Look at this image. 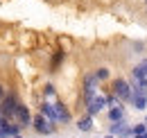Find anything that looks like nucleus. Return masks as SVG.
I'll return each mask as SVG.
<instances>
[{
  "mask_svg": "<svg viewBox=\"0 0 147 138\" xmlns=\"http://www.w3.org/2000/svg\"><path fill=\"white\" fill-rule=\"evenodd\" d=\"M113 91H115L118 100H131V97H134L131 84H127L125 79H115V84H113Z\"/></svg>",
  "mask_w": 147,
  "mask_h": 138,
  "instance_id": "obj_1",
  "label": "nucleus"
},
{
  "mask_svg": "<svg viewBox=\"0 0 147 138\" xmlns=\"http://www.w3.org/2000/svg\"><path fill=\"white\" fill-rule=\"evenodd\" d=\"M18 106H20V104L16 102V97H14V95H7V97H5V102H2V116H5V118H14V116H16V111H18Z\"/></svg>",
  "mask_w": 147,
  "mask_h": 138,
  "instance_id": "obj_2",
  "label": "nucleus"
},
{
  "mask_svg": "<svg viewBox=\"0 0 147 138\" xmlns=\"http://www.w3.org/2000/svg\"><path fill=\"white\" fill-rule=\"evenodd\" d=\"M32 124H34V129H36L38 134H52V122L48 120V118H43L41 113L32 120Z\"/></svg>",
  "mask_w": 147,
  "mask_h": 138,
  "instance_id": "obj_3",
  "label": "nucleus"
},
{
  "mask_svg": "<svg viewBox=\"0 0 147 138\" xmlns=\"http://www.w3.org/2000/svg\"><path fill=\"white\" fill-rule=\"evenodd\" d=\"M86 106H88V116H91V118H93L95 113H100V111H102V109L107 106V97L97 93V97H95V100H93L91 104H86Z\"/></svg>",
  "mask_w": 147,
  "mask_h": 138,
  "instance_id": "obj_4",
  "label": "nucleus"
},
{
  "mask_svg": "<svg viewBox=\"0 0 147 138\" xmlns=\"http://www.w3.org/2000/svg\"><path fill=\"white\" fill-rule=\"evenodd\" d=\"M111 134H113V136H120V138L134 136V134H131V127H127L125 122H113V127H111Z\"/></svg>",
  "mask_w": 147,
  "mask_h": 138,
  "instance_id": "obj_5",
  "label": "nucleus"
},
{
  "mask_svg": "<svg viewBox=\"0 0 147 138\" xmlns=\"http://www.w3.org/2000/svg\"><path fill=\"white\" fill-rule=\"evenodd\" d=\"M41 116H43V118H48V120L50 122H57V109H55V104H43V106H41Z\"/></svg>",
  "mask_w": 147,
  "mask_h": 138,
  "instance_id": "obj_6",
  "label": "nucleus"
},
{
  "mask_svg": "<svg viewBox=\"0 0 147 138\" xmlns=\"http://www.w3.org/2000/svg\"><path fill=\"white\" fill-rule=\"evenodd\" d=\"M55 109H57V120H59V122H70V113H68L66 104L57 102V104H55Z\"/></svg>",
  "mask_w": 147,
  "mask_h": 138,
  "instance_id": "obj_7",
  "label": "nucleus"
},
{
  "mask_svg": "<svg viewBox=\"0 0 147 138\" xmlns=\"http://www.w3.org/2000/svg\"><path fill=\"white\" fill-rule=\"evenodd\" d=\"M16 118L20 120V124H30V122L34 120V118L30 116V109H27V106H23V104H20L18 111H16Z\"/></svg>",
  "mask_w": 147,
  "mask_h": 138,
  "instance_id": "obj_8",
  "label": "nucleus"
},
{
  "mask_svg": "<svg viewBox=\"0 0 147 138\" xmlns=\"http://www.w3.org/2000/svg\"><path fill=\"white\" fill-rule=\"evenodd\" d=\"M122 118H125V109H122V104L120 106H113L109 111V120L111 122H122Z\"/></svg>",
  "mask_w": 147,
  "mask_h": 138,
  "instance_id": "obj_9",
  "label": "nucleus"
},
{
  "mask_svg": "<svg viewBox=\"0 0 147 138\" xmlns=\"http://www.w3.org/2000/svg\"><path fill=\"white\" fill-rule=\"evenodd\" d=\"M131 104H134L136 109H145V106H147V95H143V93H134Z\"/></svg>",
  "mask_w": 147,
  "mask_h": 138,
  "instance_id": "obj_10",
  "label": "nucleus"
},
{
  "mask_svg": "<svg viewBox=\"0 0 147 138\" xmlns=\"http://www.w3.org/2000/svg\"><path fill=\"white\" fill-rule=\"evenodd\" d=\"M77 127H79V131H91V129H93V118L88 116V113H86L82 120L77 122Z\"/></svg>",
  "mask_w": 147,
  "mask_h": 138,
  "instance_id": "obj_11",
  "label": "nucleus"
},
{
  "mask_svg": "<svg viewBox=\"0 0 147 138\" xmlns=\"http://www.w3.org/2000/svg\"><path fill=\"white\" fill-rule=\"evenodd\" d=\"M147 131V124L145 122H140V124H136V127H131V134H134V138H140L143 134Z\"/></svg>",
  "mask_w": 147,
  "mask_h": 138,
  "instance_id": "obj_12",
  "label": "nucleus"
},
{
  "mask_svg": "<svg viewBox=\"0 0 147 138\" xmlns=\"http://www.w3.org/2000/svg\"><path fill=\"white\" fill-rule=\"evenodd\" d=\"M95 75H97V79H100V82H104V79H109V70H107V68H100L97 72H95Z\"/></svg>",
  "mask_w": 147,
  "mask_h": 138,
  "instance_id": "obj_13",
  "label": "nucleus"
},
{
  "mask_svg": "<svg viewBox=\"0 0 147 138\" xmlns=\"http://www.w3.org/2000/svg\"><path fill=\"white\" fill-rule=\"evenodd\" d=\"M107 104H109L111 109H113V106H120V100H118V97H113V95H111V97H107Z\"/></svg>",
  "mask_w": 147,
  "mask_h": 138,
  "instance_id": "obj_14",
  "label": "nucleus"
},
{
  "mask_svg": "<svg viewBox=\"0 0 147 138\" xmlns=\"http://www.w3.org/2000/svg\"><path fill=\"white\" fill-rule=\"evenodd\" d=\"M59 61H63V54H61V52H57V54H55V61H52V68H57V66H59Z\"/></svg>",
  "mask_w": 147,
  "mask_h": 138,
  "instance_id": "obj_15",
  "label": "nucleus"
},
{
  "mask_svg": "<svg viewBox=\"0 0 147 138\" xmlns=\"http://www.w3.org/2000/svg\"><path fill=\"white\" fill-rule=\"evenodd\" d=\"M45 93H48V95H55V88H52L50 84H48V86H45Z\"/></svg>",
  "mask_w": 147,
  "mask_h": 138,
  "instance_id": "obj_16",
  "label": "nucleus"
},
{
  "mask_svg": "<svg viewBox=\"0 0 147 138\" xmlns=\"http://www.w3.org/2000/svg\"><path fill=\"white\" fill-rule=\"evenodd\" d=\"M143 66H145V70H147V61H143Z\"/></svg>",
  "mask_w": 147,
  "mask_h": 138,
  "instance_id": "obj_17",
  "label": "nucleus"
},
{
  "mask_svg": "<svg viewBox=\"0 0 147 138\" xmlns=\"http://www.w3.org/2000/svg\"><path fill=\"white\" fill-rule=\"evenodd\" d=\"M140 138H147V131H145V134H143V136H140Z\"/></svg>",
  "mask_w": 147,
  "mask_h": 138,
  "instance_id": "obj_18",
  "label": "nucleus"
},
{
  "mask_svg": "<svg viewBox=\"0 0 147 138\" xmlns=\"http://www.w3.org/2000/svg\"><path fill=\"white\" fill-rule=\"evenodd\" d=\"M104 138H113V136H104Z\"/></svg>",
  "mask_w": 147,
  "mask_h": 138,
  "instance_id": "obj_19",
  "label": "nucleus"
},
{
  "mask_svg": "<svg viewBox=\"0 0 147 138\" xmlns=\"http://www.w3.org/2000/svg\"><path fill=\"white\" fill-rule=\"evenodd\" d=\"M0 97H2V91H0Z\"/></svg>",
  "mask_w": 147,
  "mask_h": 138,
  "instance_id": "obj_20",
  "label": "nucleus"
},
{
  "mask_svg": "<svg viewBox=\"0 0 147 138\" xmlns=\"http://www.w3.org/2000/svg\"><path fill=\"white\" fill-rule=\"evenodd\" d=\"M16 138H23V136H16Z\"/></svg>",
  "mask_w": 147,
  "mask_h": 138,
  "instance_id": "obj_21",
  "label": "nucleus"
}]
</instances>
